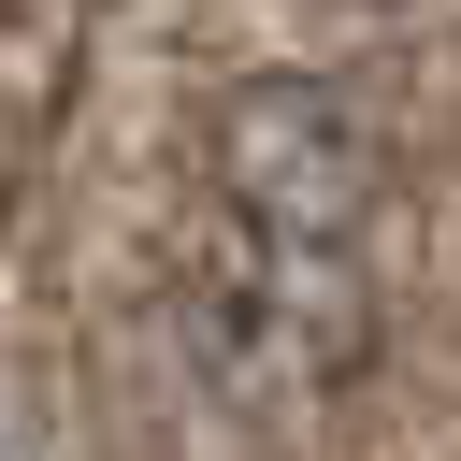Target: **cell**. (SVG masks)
<instances>
[{"label": "cell", "instance_id": "6da1fadb", "mask_svg": "<svg viewBox=\"0 0 461 461\" xmlns=\"http://www.w3.org/2000/svg\"><path fill=\"white\" fill-rule=\"evenodd\" d=\"M187 288L230 389H331L375 346V130L317 72H245L216 101Z\"/></svg>", "mask_w": 461, "mask_h": 461}]
</instances>
